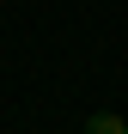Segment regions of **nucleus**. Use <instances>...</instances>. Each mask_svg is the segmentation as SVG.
Wrapping results in <instances>:
<instances>
[{"instance_id": "obj_1", "label": "nucleus", "mask_w": 128, "mask_h": 134, "mask_svg": "<svg viewBox=\"0 0 128 134\" xmlns=\"http://www.w3.org/2000/svg\"><path fill=\"white\" fill-rule=\"evenodd\" d=\"M85 134H128V122H122V116H110V110H98V116L85 122Z\"/></svg>"}]
</instances>
